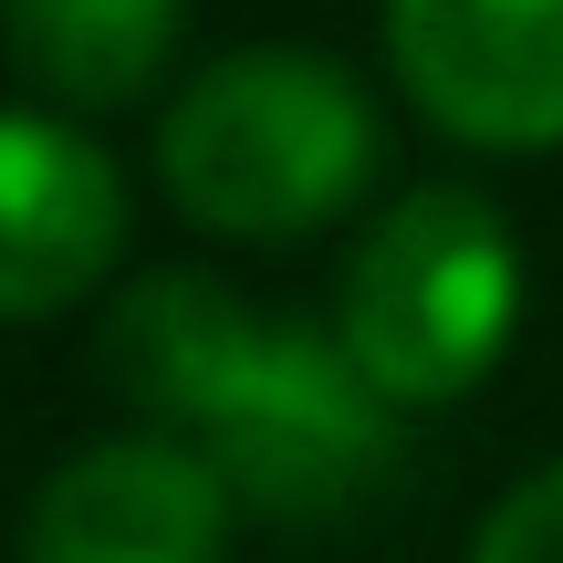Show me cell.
<instances>
[{
	"mask_svg": "<svg viewBox=\"0 0 563 563\" xmlns=\"http://www.w3.org/2000/svg\"><path fill=\"white\" fill-rule=\"evenodd\" d=\"M230 522L241 501L220 470L188 439L136 428L42 481L32 522H21V563H220Z\"/></svg>",
	"mask_w": 563,
	"mask_h": 563,
	"instance_id": "5",
	"label": "cell"
},
{
	"mask_svg": "<svg viewBox=\"0 0 563 563\" xmlns=\"http://www.w3.org/2000/svg\"><path fill=\"white\" fill-rule=\"evenodd\" d=\"M125 251V178L84 125L0 104V323L84 302Z\"/></svg>",
	"mask_w": 563,
	"mask_h": 563,
	"instance_id": "6",
	"label": "cell"
},
{
	"mask_svg": "<svg viewBox=\"0 0 563 563\" xmlns=\"http://www.w3.org/2000/svg\"><path fill=\"white\" fill-rule=\"evenodd\" d=\"M178 21H188V0H0L11 63L84 115L136 104L178 53Z\"/></svg>",
	"mask_w": 563,
	"mask_h": 563,
	"instance_id": "7",
	"label": "cell"
},
{
	"mask_svg": "<svg viewBox=\"0 0 563 563\" xmlns=\"http://www.w3.org/2000/svg\"><path fill=\"white\" fill-rule=\"evenodd\" d=\"M376 95L334 53L251 42L178 84L157 125V178L220 241H313L376 178Z\"/></svg>",
	"mask_w": 563,
	"mask_h": 563,
	"instance_id": "2",
	"label": "cell"
},
{
	"mask_svg": "<svg viewBox=\"0 0 563 563\" xmlns=\"http://www.w3.org/2000/svg\"><path fill=\"white\" fill-rule=\"evenodd\" d=\"M470 563H563V460L532 470V481H511L501 501H490Z\"/></svg>",
	"mask_w": 563,
	"mask_h": 563,
	"instance_id": "8",
	"label": "cell"
},
{
	"mask_svg": "<svg viewBox=\"0 0 563 563\" xmlns=\"http://www.w3.org/2000/svg\"><path fill=\"white\" fill-rule=\"evenodd\" d=\"M344 355L386 407H460L522 334V241L481 188H407L344 262Z\"/></svg>",
	"mask_w": 563,
	"mask_h": 563,
	"instance_id": "3",
	"label": "cell"
},
{
	"mask_svg": "<svg viewBox=\"0 0 563 563\" xmlns=\"http://www.w3.org/2000/svg\"><path fill=\"white\" fill-rule=\"evenodd\" d=\"M104 376L262 522H344L407 460V407L365 386L344 334L272 323L209 272H146L104 323Z\"/></svg>",
	"mask_w": 563,
	"mask_h": 563,
	"instance_id": "1",
	"label": "cell"
},
{
	"mask_svg": "<svg viewBox=\"0 0 563 563\" xmlns=\"http://www.w3.org/2000/svg\"><path fill=\"white\" fill-rule=\"evenodd\" d=\"M386 63L481 157L563 146V0H386Z\"/></svg>",
	"mask_w": 563,
	"mask_h": 563,
	"instance_id": "4",
	"label": "cell"
}]
</instances>
